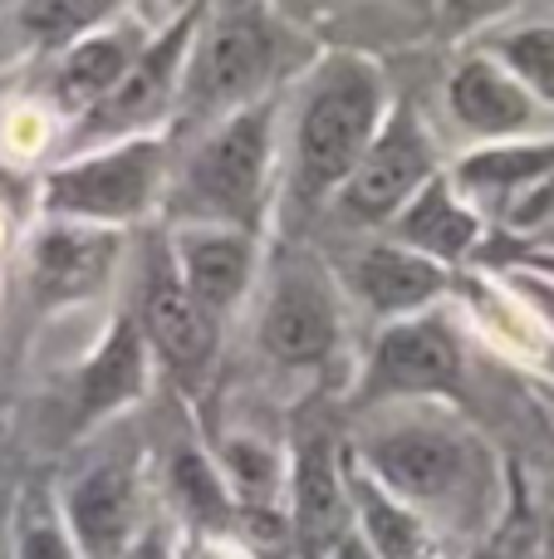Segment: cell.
I'll return each mask as SVG.
<instances>
[{
	"label": "cell",
	"instance_id": "cell-30",
	"mask_svg": "<svg viewBox=\"0 0 554 559\" xmlns=\"http://www.w3.org/2000/svg\"><path fill=\"white\" fill-rule=\"evenodd\" d=\"M270 5L280 10V15H290L294 25H304V29H310L314 20H320V15H329V10L339 5V0H270Z\"/></svg>",
	"mask_w": 554,
	"mask_h": 559
},
{
	"label": "cell",
	"instance_id": "cell-21",
	"mask_svg": "<svg viewBox=\"0 0 554 559\" xmlns=\"http://www.w3.org/2000/svg\"><path fill=\"white\" fill-rule=\"evenodd\" d=\"M349 501H353V531L378 559H442V535L422 521L412 506H402L393 491H383L369 472L349 456Z\"/></svg>",
	"mask_w": 554,
	"mask_h": 559
},
{
	"label": "cell",
	"instance_id": "cell-20",
	"mask_svg": "<svg viewBox=\"0 0 554 559\" xmlns=\"http://www.w3.org/2000/svg\"><path fill=\"white\" fill-rule=\"evenodd\" d=\"M451 182L481 206V216H501L506 222L535 187L554 177V133L516 138V143H481L447 163Z\"/></svg>",
	"mask_w": 554,
	"mask_h": 559
},
{
	"label": "cell",
	"instance_id": "cell-4",
	"mask_svg": "<svg viewBox=\"0 0 554 559\" xmlns=\"http://www.w3.org/2000/svg\"><path fill=\"white\" fill-rule=\"evenodd\" d=\"M280 153V98H261L196 128L172 157L162 197L167 226H236L265 236L285 182Z\"/></svg>",
	"mask_w": 554,
	"mask_h": 559
},
{
	"label": "cell",
	"instance_id": "cell-13",
	"mask_svg": "<svg viewBox=\"0 0 554 559\" xmlns=\"http://www.w3.org/2000/svg\"><path fill=\"white\" fill-rule=\"evenodd\" d=\"M59 511L84 559H128L143 525V476L133 456H98L59 486Z\"/></svg>",
	"mask_w": 554,
	"mask_h": 559
},
{
	"label": "cell",
	"instance_id": "cell-2",
	"mask_svg": "<svg viewBox=\"0 0 554 559\" xmlns=\"http://www.w3.org/2000/svg\"><path fill=\"white\" fill-rule=\"evenodd\" d=\"M314 55L320 49L310 29L280 15L270 0H206L186 49L172 133H196L236 108L280 98V88L300 79Z\"/></svg>",
	"mask_w": 554,
	"mask_h": 559
},
{
	"label": "cell",
	"instance_id": "cell-17",
	"mask_svg": "<svg viewBox=\"0 0 554 559\" xmlns=\"http://www.w3.org/2000/svg\"><path fill=\"white\" fill-rule=\"evenodd\" d=\"M153 348H147L143 329H137V314H118L113 324L104 329V338L94 344L88 364L79 368L74 383V432H94L98 423L128 413L137 397L153 383Z\"/></svg>",
	"mask_w": 554,
	"mask_h": 559
},
{
	"label": "cell",
	"instance_id": "cell-31",
	"mask_svg": "<svg viewBox=\"0 0 554 559\" xmlns=\"http://www.w3.org/2000/svg\"><path fill=\"white\" fill-rule=\"evenodd\" d=\"M329 559H378V555H373V550H369V545H363V540H359V531H353V535H349V540H344V545H339V550H334Z\"/></svg>",
	"mask_w": 554,
	"mask_h": 559
},
{
	"label": "cell",
	"instance_id": "cell-10",
	"mask_svg": "<svg viewBox=\"0 0 554 559\" xmlns=\"http://www.w3.org/2000/svg\"><path fill=\"white\" fill-rule=\"evenodd\" d=\"M202 5L206 0H192V5L172 10L167 25L147 35V45L137 49V59L128 64V74L118 79L113 94H108L98 108H88V114L74 123V143L69 147L118 143V138H137V133H172L186 49H192Z\"/></svg>",
	"mask_w": 554,
	"mask_h": 559
},
{
	"label": "cell",
	"instance_id": "cell-27",
	"mask_svg": "<svg viewBox=\"0 0 554 559\" xmlns=\"http://www.w3.org/2000/svg\"><path fill=\"white\" fill-rule=\"evenodd\" d=\"M516 5L520 0H437L432 20H437V29L451 39H477V35H491V29L506 25V15Z\"/></svg>",
	"mask_w": 554,
	"mask_h": 559
},
{
	"label": "cell",
	"instance_id": "cell-25",
	"mask_svg": "<svg viewBox=\"0 0 554 559\" xmlns=\"http://www.w3.org/2000/svg\"><path fill=\"white\" fill-rule=\"evenodd\" d=\"M10 545L15 559H84L59 511V491L49 486H25L10 515Z\"/></svg>",
	"mask_w": 554,
	"mask_h": 559
},
{
	"label": "cell",
	"instance_id": "cell-18",
	"mask_svg": "<svg viewBox=\"0 0 554 559\" xmlns=\"http://www.w3.org/2000/svg\"><path fill=\"white\" fill-rule=\"evenodd\" d=\"M486 226L491 222L481 216V206L471 202V197L451 182L447 167H442L378 236H393V241H402L408 251L427 255V261L447 265V271H461V265L477 255V246L486 241Z\"/></svg>",
	"mask_w": 554,
	"mask_h": 559
},
{
	"label": "cell",
	"instance_id": "cell-14",
	"mask_svg": "<svg viewBox=\"0 0 554 559\" xmlns=\"http://www.w3.org/2000/svg\"><path fill=\"white\" fill-rule=\"evenodd\" d=\"M442 104H447L451 123L471 138V147L550 133V114L540 108V98L481 45L451 64L447 84H442Z\"/></svg>",
	"mask_w": 554,
	"mask_h": 559
},
{
	"label": "cell",
	"instance_id": "cell-29",
	"mask_svg": "<svg viewBox=\"0 0 554 559\" xmlns=\"http://www.w3.org/2000/svg\"><path fill=\"white\" fill-rule=\"evenodd\" d=\"M177 559H245V550L236 545V535L182 531V540H177Z\"/></svg>",
	"mask_w": 554,
	"mask_h": 559
},
{
	"label": "cell",
	"instance_id": "cell-8",
	"mask_svg": "<svg viewBox=\"0 0 554 559\" xmlns=\"http://www.w3.org/2000/svg\"><path fill=\"white\" fill-rule=\"evenodd\" d=\"M285 535L294 559H329L353 535L344 437L314 407L285 437Z\"/></svg>",
	"mask_w": 554,
	"mask_h": 559
},
{
	"label": "cell",
	"instance_id": "cell-23",
	"mask_svg": "<svg viewBox=\"0 0 554 559\" xmlns=\"http://www.w3.org/2000/svg\"><path fill=\"white\" fill-rule=\"evenodd\" d=\"M216 466H221L226 486H231L236 506L245 511H270L285 496V447L265 442L255 432H236L216 447Z\"/></svg>",
	"mask_w": 554,
	"mask_h": 559
},
{
	"label": "cell",
	"instance_id": "cell-19",
	"mask_svg": "<svg viewBox=\"0 0 554 559\" xmlns=\"http://www.w3.org/2000/svg\"><path fill=\"white\" fill-rule=\"evenodd\" d=\"M153 29H143L137 20H108V25L88 29L79 35L74 45L59 49V64H55V79H49V98H55L59 114L79 118L88 108H98L108 94L118 88V79L128 74V64L137 59V49L147 45Z\"/></svg>",
	"mask_w": 554,
	"mask_h": 559
},
{
	"label": "cell",
	"instance_id": "cell-32",
	"mask_svg": "<svg viewBox=\"0 0 554 559\" xmlns=\"http://www.w3.org/2000/svg\"><path fill=\"white\" fill-rule=\"evenodd\" d=\"M393 5H402V10H412V15H427V20H432L437 0H393Z\"/></svg>",
	"mask_w": 554,
	"mask_h": 559
},
{
	"label": "cell",
	"instance_id": "cell-33",
	"mask_svg": "<svg viewBox=\"0 0 554 559\" xmlns=\"http://www.w3.org/2000/svg\"><path fill=\"white\" fill-rule=\"evenodd\" d=\"M167 5V15H172V10H182V5H192V0H162Z\"/></svg>",
	"mask_w": 554,
	"mask_h": 559
},
{
	"label": "cell",
	"instance_id": "cell-34",
	"mask_svg": "<svg viewBox=\"0 0 554 559\" xmlns=\"http://www.w3.org/2000/svg\"><path fill=\"white\" fill-rule=\"evenodd\" d=\"M535 255H540V261H550V265H554V251H535Z\"/></svg>",
	"mask_w": 554,
	"mask_h": 559
},
{
	"label": "cell",
	"instance_id": "cell-7",
	"mask_svg": "<svg viewBox=\"0 0 554 559\" xmlns=\"http://www.w3.org/2000/svg\"><path fill=\"white\" fill-rule=\"evenodd\" d=\"M467 378V338L447 309L378 324L353 383V413L388 403H457Z\"/></svg>",
	"mask_w": 554,
	"mask_h": 559
},
{
	"label": "cell",
	"instance_id": "cell-26",
	"mask_svg": "<svg viewBox=\"0 0 554 559\" xmlns=\"http://www.w3.org/2000/svg\"><path fill=\"white\" fill-rule=\"evenodd\" d=\"M118 15V0H20V29L45 49H64L79 35L108 25Z\"/></svg>",
	"mask_w": 554,
	"mask_h": 559
},
{
	"label": "cell",
	"instance_id": "cell-11",
	"mask_svg": "<svg viewBox=\"0 0 554 559\" xmlns=\"http://www.w3.org/2000/svg\"><path fill=\"white\" fill-rule=\"evenodd\" d=\"M442 167H447V157H442L432 123L422 118V108L412 98H398L388 108V118H383L378 138L363 153V163L353 167V177L339 187V197L329 206L344 222L383 231Z\"/></svg>",
	"mask_w": 554,
	"mask_h": 559
},
{
	"label": "cell",
	"instance_id": "cell-9",
	"mask_svg": "<svg viewBox=\"0 0 554 559\" xmlns=\"http://www.w3.org/2000/svg\"><path fill=\"white\" fill-rule=\"evenodd\" d=\"M137 329H143L153 364L172 378L182 397H202L221 364V319L192 299L182 285L172 255H167V236H157L143 251V275H137Z\"/></svg>",
	"mask_w": 554,
	"mask_h": 559
},
{
	"label": "cell",
	"instance_id": "cell-16",
	"mask_svg": "<svg viewBox=\"0 0 554 559\" xmlns=\"http://www.w3.org/2000/svg\"><path fill=\"white\" fill-rule=\"evenodd\" d=\"M344 299H359L378 324L388 319H408L422 309H437L451 295V271L427 255L408 251L393 236H373L344 261Z\"/></svg>",
	"mask_w": 554,
	"mask_h": 559
},
{
	"label": "cell",
	"instance_id": "cell-3",
	"mask_svg": "<svg viewBox=\"0 0 554 559\" xmlns=\"http://www.w3.org/2000/svg\"><path fill=\"white\" fill-rule=\"evenodd\" d=\"M393 108L388 74L363 49H320L300 79L285 138V187L304 206H329L363 163Z\"/></svg>",
	"mask_w": 554,
	"mask_h": 559
},
{
	"label": "cell",
	"instance_id": "cell-22",
	"mask_svg": "<svg viewBox=\"0 0 554 559\" xmlns=\"http://www.w3.org/2000/svg\"><path fill=\"white\" fill-rule=\"evenodd\" d=\"M167 491H172V506L182 511L186 531L231 535L236 521H241V506H236L221 466L202 447H177L172 452V462H167Z\"/></svg>",
	"mask_w": 554,
	"mask_h": 559
},
{
	"label": "cell",
	"instance_id": "cell-5",
	"mask_svg": "<svg viewBox=\"0 0 554 559\" xmlns=\"http://www.w3.org/2000/svg\"><path fill=\"white\" fill-rule=\"evenodd\" d=\"M172 133H137L118 143L69 147L35 187L39 216L55 222L133 231L153 212H162L172 177Z\"/></svg>",
	"mask_w": 554,
	"mask_h": 559
},
{
	"label": "cell",
	"instance_id": "cell-12",
	"mask_svg": "<svg viewBox=\"0 0 554 559\" xmlns=\"http://www.w3.org/2000/svg\"><path fill=\"white\" fill-rule=\"evenodd\" d=\"M128 231H108V226L84 222H55L39 216L25 246V280L39 309H64L98 299L123 271Z\"/></svg>",
	"mask_w": 554,
	"mask_h": 559
},
{
	"label": "cell",
	"instance_id": "cell-6",
	"mask_svg": "<svg viewBox=\"0 0 554 559\" xmlns=\"http://www.w3.org/2000/svg\"><path fill=\"white\" fill-rule=\"evenodd\" d=\"M344 285L320 255L285 251L255 309V348L280 373H320L344 348Z\"/></svg>",
	"mask_w": 554,
	"mask_h": 559
},
{
	"label": "cell",
	"instance_id": "cell-15",
	"mask_svg": "<svg viewBox=\"0 0 554 559\" xmlns=\"http://www.w3.org/2000/svg\"><path fill=\"white\" fill-rule=\"evenodd\" d=\"M167 255L196 305L226 324L265 271V236L236 226H167Z\"/></svg>",
	"mask_w": 554,
	"mask_h": 559
},
{
	"label": "cell",
	"instance_id": "cell-1",
	"mask_svg": "<svg viewBox=\"0 0 554 559\" xmlns=\"http://www.w3.org/2000/svg\"><path fill=\"white\" fill-rule=\"evenodd\" d=\"M349 456L402 506L422 515L442 540L491 535L506 501L496 447L457 403H388L353 417L344 437Z\"/></svg>",
	"mask_w": 554,
	"mask_h": 559
},
{
	"label": "cell",
	"instance_id": "cell-24",
	"mask_svg": "<svg viewBox=\"0 0 554 559\" xmlns=\"http://www.w3.org/2000/svg\"><path fill=\"white\" fill-rule=\"evenodd\" d=\"M486 55H496L530 94L540 98V108L554 118V20H526V25L491 29L481 39Z\"/></svg>",
	"mask_w": 554,
	"mask_h": 559
},
{
	"label": "cell",
	"instance_id": "cell-28",
	"mask_svg": "<svg viewBox=\"0 0 554 559\" xmlns=\"http://www.w3.org/2000/svg\"><path fill=\"white\" fill-rule=\"evenodd\" d=\"M501 280H506L510 295H516L520 305L540 319V329L554 338V271H550V265H540V261L510 265V275H501Z\"/></svg>",
	"mask_w": 554,
	"mask_h": 559
}]
</instances>
